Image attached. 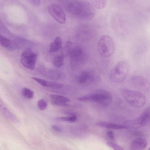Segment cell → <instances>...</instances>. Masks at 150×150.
Segmentation results:
<instances>
[{"label": "cell", "instance_id": "6da1fadb", "mask_svg": "<svg viewBox=\"0 0 150 150\" xmlns=\"http://www.w3.org/2000/svg\"><path fill=\"white\" fill-rule=\"evenodd\" d=\"M66 7L68 11L70 14L80 19L90 20L95 16L94 9L90 3L86 1H69Z\"/></svg>", "mask_w": 150, "mask_h": 150}, {"label": "cell", "instance_id": "7a4b0ae2", "mask_svg": "<svg viewBox=\"0 0 150 150\" xmlns=\"http://www.w3.org/2000/svg\"><path fill=\"white\" fill-rule=\"evenodd\" d=\"M112 95L109 91L103 89H99L92 93L79 97V100L82 102L96 103L103 106H107L110 104Z\"/></svg>", "mask_w": 150, "mask_h": 150}, {"label": "cell", "instance_id": "3957f363", "mask_svg": "<svg viewBox=\"0 0 150 150\" xmlns=\"http://www.w3.org/2000/svg\"><path fill=\"white\" fill-rule=\"evenodd\" d=\"M121 93L126 101L131 105L137 108L143 107L146 103L145 95L139 91L123 88Z\"/></svg>", "mask_w": 150, "mask_h": 150}, {"label": "cell", "instance_id": "277c9868", "mask_svg": "<svg viewBox=\"0 0 150 150\" xmlns=\"http://www.w3.org/2000/svg\"><path fill=\"white\" fill-rule=\"evenodd\" d=\"M129 71V65L126 61L118 62L113 67L110 74V80L115 83L123 82L127 78Z\"/></svg>", "mask_w": 150, "mask_h": 150}, {"label": "cell", "instance_id": "5b68a950", "mask_svg": "<svg viewBox=\"0 0 150 150\" xmlns=\"http://www.w3.org/2000/svg\"><path fill=\"white\" fill-rule=\"evenodd\" d=\"M115 48L114 41L108 35H103L99 39L97 44V50L99 54L104 58H108L113 53Z\"/></svg>", "mask_w": 150, "mask_h": 150}, {"label": "cell", "instance_id": "8992f818", "mask_svg": "<svg viewBox=\"0 0 150 150\" xmlns=\"http://www.w3.org/2000/svg\"><path fill=\"white\" fill-rule=\"evenodd\" d=\"M68 55L71 66L78 68L84 64L87 60L86 55L83 49L79 46H73Z\"/></svg>", "mask_w": 150, "mask_h": 150}, {"label": "cell", "instance_id": "52a82bcc", "mask_svg": "<svg viewBox=\"0 0 150 150\" xmlns=\"http://www.w3.org/2000/svg\"><path fill=\"white\" fill-rule=\"evenodd\" d=\"M150 119V108L145 109L141 115L137 118L127 120L125 122V125L128 128L130 127L137 128L145 125Z\"/></svg>", "mask_w": 150, "mask_h": 150}, {"label": "cell", "instance_id": "ba28073f", "mask_svg": "<svg viewBox=\"0 0 150 150\" xmlns=\"http://www.w3.org/2000/svg\"><path fill=\"white\" fill-rule=\"evenodd\" d=\"M37 54L30 50H27L21 54L20 61L22 64L25 67L33 70L35 67L37 58Z\"/></svg>", "mask_w": 150, "mask_h": 150}, {"label": "cell", "instance_id": "9c48e42d", "mask_svg": "<svg viewBox=\"0 0 150 150\" xmlns=\"http://www.w3.org/2000/svg\"><path fill=\"white\" fill-rule=\"evenodd\" d=\"M48 10L51 15L58 23L62 24L65 23V13L59 6L54 3H51L48 6Z\"/></svg>", "mask_w": 150, "mask_h": 150}, {"label": "cell", "instance_id": "30bf717a", "mask_svg": "<svg viewBox=\"0 0 150 150\" xmlns=\"http://www.w3.org/2000/svg\"><path fill=\"white\" fill-rule=\"evenodd\" d=\"M132 85L136 88L144 92L150 89V83L147 79L143 76L137 75L133 76L130 79Z\"/></svg>", "mask_w": 150, "mask_h": 150}, {"label": "cell", "instance_id": "8fae6325", "mask_svg": "<svg viewBox=\"0 0 150 150\" xmlns=\"http://www.w3.org/2000/svg\"><path fill=\"white\" fill-rule=\"evenodd\" d=\"M32 79L44 87L54 89H58L62 88L63 85L59 83L48 81L38 78L33 77Z\"/></svg>", "mask_w": 150, "mask_h": 150}, {"label": "cell", "instance_id": "7c38bea8", "mask_svg": "<svg viewBox=\"0 0 150 150\" xmlns=\"http://www.w3.org/2000/svg\"><path fill=\"white\" fill-rule=\"evenodd\" d=\"M147 144V142L145 139L137 138L131 142L130 149L131 150H142L146 147Z\"/></svg>", "mask_w": 150, "mask_h": 150}, {"label": "cell", "instance_id": "4fadbf2b", "mask_svg": "<svg viewBox=\"0 0 150 150\" xmlns=\"http://www.w3.org/2000/svg\"><path fill=\"white\" fill-rule=\"evenodd\" d=\"M42 74L49 79L53 80H58L63 78L64 75L61 71L55 69L43 70Z\"/></svg>", "mask_w": 150, "mask_h": 150}, {"label": "cell", "instance_id": "5bb4252c", "mask_svg": "<svg viewBox=\"0 0 150 150\" xmlns=\"http://www.w3.org/2000/svg\"><path fill=\"white\" fill-rule=\"evenodd\" d=\"M96 125L98 126L108 129H127L125 125H122L103 121H99Z\"/></svg>", "mask_w": 150, "mask_h": 150}, {"label": "cell", "instance_id": "9a60e30c", "mask_svg": "<svg viewBox=\"0 0 150 150\" xmlns=\"http://www.w3.org/2000/svg\"><path fill=\"white\" fill-rule=\"evenodd\" d=\"M94 79V76L92 73L88 71H83L79 76L78 81L81 84L85 83L88 81H92Z\"/></svg>", "mask_w": 150, "mask_h": 150}, {"label": "cell", "instance_id": "2e32d148", "mask_svg": "<svg viewBox=\"0 0 150 150\" xmlns=\"http://www.w3.org/2000/svg\"><path fill=\"white\" fill-rule=\"evenodd\" d=\"M62 44V40L59 36L56 37L53 42L50 44L49 52L52 53L57 52L60 49Z\"/></svg>", "mask_w": 150, "mask_h": 150}, {"label": "cell", "instance_id": "e0dca14e", "mask_svg": "<svg viewBox=\"0 0 150 150\" xmlns=\"http://www.w3.org/2000/svg\"><path fill=\"white\" fill-rule=\"evenodd\" d=\"M1 110L2 113L7 119L11 121L17 123L18 122L19 120L18 118L12 114L9 110L5 107L1 106Z\"/></svg>", "mask_w": 150, "mask_h": 150}, {"label": "cell", "instance_id": "ac0fdd59", "mask_svg": "<svg viewBox=\"0 0 150 150\" xmlns=\"http://www.w3.org/2000/svg\"><path fill=\"white\" fill-rule=\"evenodd\" d=\"M49 97L51 100L58 102L67 103L70 101V99L69 98L60 95L51 94L50 95Z\"/></svg>", "mask_w": 150, "mask_h": 150}, {"label": "cell", "instance_id": "d6986e66", "mask_svg": "<svg viewBox=\"0 0 150 150\" xmlns=\"http://www.w3.org/2000/svg\"><path fill=\"white\" fill-rule=\"evenodd\" d=\"M64 54L62 53L55 57L53 60L54 65L57 68L61 67L64 64Z\"/></svg>", "mask_w": 150, "mask_h": 150}, {"label": "cell", "instance_id": "ffe728a7", "mask_svg": "<svg viewBox=\"0 0 150 150\" xmlns=\"http://www.w3.org/2000/svg\"><path fill=\"white\" fill-rule=\"evenodd\" d=\"M56 119L59 121L73 123L76 121L77 117L75 115H70L69 116L58 117L56 118Z\"/></svg>", "mask_w": 150, "mask_h": 150}, {"label": "cell", "instance_id": "44dd1931", "mask_svg": "<svg viewBox=\"0 0 150 150\" xmlns=\"http://www.w3.org/2000/svg\"><path fill=\"white\" fill-rule=\"evenodd\" d=\"M93 5L96 8L101 9L104 8L106 6V1L103 0L91 1Z\"/></svg>", "mask_w": 150, "mask_h": 150}, {"label": "cell", "instance_id": "7402d4cb", "mask_svg": "<svg viewBox=\"0 0 150 150\" xmlns=\"http://www.w3.org/2000/svg\"><path fill=\"white\" fill-rule=\"evenodd\" d=\"M21 93L23 95L28 99L32 98L34 95L33 91L27 88H23L21 90Z\"/></svg>", "mask_w": 150, "mask_h": 150}, {"label": "cell", "instance_id": "603a6c76", "mask_svg": "<svg viewBox=\"0 0 150 150\" xmlns=\"http://www.w3.org/2000/svg\"><path fill=\"white\" fill-rule=\"evenodd\" d=\"M0 43L1 45L4 47H8L11 45L10 40L5 37L0 35Z\"/></svg>", "mask_w": 150, "mask_h": 150}, {"label": "cell", "instance_id": "cb8c5ba5", "mask_svg": "<svg viewBox=\"0 0 150 150\" xmlns=\"http://www.w3.org/2000/svg\"><path fill=\"white\" fill-rule=\"evenodd\" d=\"M37 104L39 109L42 110L45 109L47 106V102L42 99H40L38 100Z\"/></svg>", "mask_w": 150, "mask_h": 150}, {"label": "cell", "instance_id": "d4e9b609", "mask_svg": "<svg viewBox=\"0 0 150 150\" xmlns=\"http://www.w3.org/2000/svg\"><path fill=\"white\" fill-rule=\"evenodd\" d=\"M106 144L114 150H125L121 146L112 142H106Z\"/></svg>", "mask_w": 150, "mask_h": 150}, {"label": "cell", "instance_id": "484cf974", "mask_svg": "<svg viewBox=\"0 0 150 150\" xmlns=\"http://www.w3.org/2000/svg\"><path fill=\"white\" fill-rule=\"evenodd\" d=\"M52 104L54 106L60 107H68L69 105L67 103H64L51 100Z\"/></svg>", "mask_w": 150, "mask_h": 150}, {"label": "cell", "instance_id": "4316f807", "mask_svg": "<svg viewBox=\"0 0 150 150\" xmlns=\"http://www.w3.org/2000/svg\"><path fill=\"white\" fill-rule=\"evenodd\" d=\"M107 135L108 137L112 140L115 139L114 135L113 132L111 130H108L107 132Z\"/></svg>", "mask_w": 150, "mask_h": 150}, {"label": "cell", "instance_id": "83f0119b", "mask_svg": "<svg viewBox=\"0 0 150 150\" xmlns=\"http://www.w3.org/2000/svg\"><path fill=\"white\" fill-rule=\"evenodd\" d=\"M31 3L35 6H39L40 4V1L38 0L30 1Z\"/></svg>", "mask_w": 150, "mask_h": 150}, {"label": "cell", "instance_id": "f1b7e54d", "mask_svg": "<svg viewBox=\"0 0 150 150\" xmlns=\"http://www.w3.org/2000/svg\"><path fill=\"white\" fill-rule=\"evenodd\" d=\"M149 150H150V147H149Z\"/></svg>", "mask_w": 150, "mask_h": 150}]
</instances>
